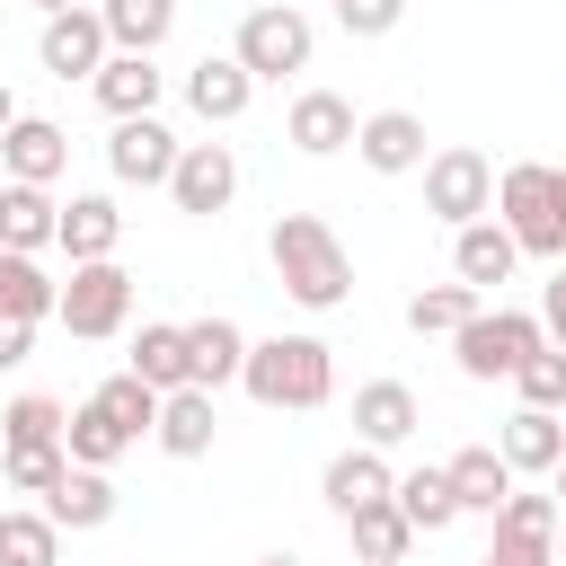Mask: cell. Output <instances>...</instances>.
Here are the masks:
<instances>
[{"label": "cell", "instance_id": "obj_32", "mask_svg": "<svg viewBox=\"0 0 566 566\" xmlns=\"http://www.w3.org/2000/svg\"><path fill=\"white\" fill-rule=\"evenodd\" d=\"M0 566H62V531L44 522V504L35 513L0 504Z\"/></svg>", "mask_w": 566, "mask_h": 566}, {"label": "cell", "instance_id": "obj_7", "mask_svg": "<svg viewBox=\"0 0 566 566\" xmlns=\"http://www.w3.org/2000/svg\"><path fill=\"white\" fill-rule=\"evenodd\" d=\"M495 221L513 230L522 256H566V230H557V212H548V159H513V168L495 177Z\"/></svg>", "mask_w": 566, "mask_h": 566}, {"label": "cell", "instance_id": "obj_19", "mask_svg": "<svg viewBox=\"0 0 566 566\" xmlns=\"http://www.w3.org/2000/svg\"><path fill=\"white\" fill-rule=\"evenodd\" d=\"M212 433H221V407H212V389H168V398H159V424H150V442H159L168 460H203V451H212Z\"/></svg>", "mask_w": 566, "mask_h": 566}, {"label": "cell", "instance_id": "obj_35", "mask_svg": "<svg viewBox=\"0 0 566 566\" xmlns=\"http://www.w3.org/2000/svg\"><path fill=\"white\" fill-rule=\"evenodd\" d=\"M97 407H106V416H115V424H124L133 442H142V433L159 424V389H142L133 371H115V380H97Z\"/></svg>", "mask_w": 566, "mask_h": 566}, {"label": "cell", "instance_id": "obj_45", "mask_svg": "<svg viewBox=\"0 0 566 566\" xmlns=\"http://www.w3.org/2000/svg\"><path fill=\"white\" fill-rule=\"evenodd\" d=\"M9 124H18V97H9V80H0V133H9Z\"/></svg>", "mask_w": 566, "mask_h": 566}, {"label": "cell", "instance_id": "obj_33", "mask_svg": "<svg viewBox=\"0 0 566 566\" xmlns=\"http://www.w3.org/2000/svg\"><path fill=\"white\" fill-rule=\"evenodd\" d=\"M478 310H486V301H478L469 283H433V292H416V301H407V327H416V336H460Z\"/></svg>", "mask_w": 566, "mask_h": 566}, {"label": "cell", "instance_id": "obj_30", "mask_svg": "<svg viewBox=\"0 0 566 566\" xmlns=\"http://www.w3.org/2000/svg\"><path fill=\"white\" fill-rule=\"evenodd\" d=\"M53 301H62V283H53L35 256H9V248H0V318L44 327V318H53Z\"/></svg>", "mask_w": 566, "mask_h": 566}, {"label": "cell", "instance_id": "obj_34", "mask_svg": "<svg viewBox=\"0 0 566 566\" xmlns=\"http://www.w3.org/2000/svg\"><path fill=\"white\" fill-rule=\"evenodd\" d=\"M345 531H354V557H363V566H398V557H407V539H416L398 504H363Z\"/></svg>", "mask_w": 566, "mask_h": 566}, {"label": "cell", "instance_id": "obj_42", "mask_svg": "<svg viewBox=\"0 0 566 566\" xmlns=\"http://www.w3.org/2000/svg\"><path fill=\"white\" fill-rule=\"evenodd\" d=\"M27 345H35V327H27V318H0V371H18Z\"/></svg>", "mask_w": 566, "mask_h": 566}, {"label": "cell", "instance_id": "obj_4", "mask_svg": "<svg viewBox=\"0 0 566 566\" xmlns=\"http://www.w3.org/2000/svg\"><path fill=\"white\" fill-rule=\"evenodd\" d=\"M539 345H548V336H539V318H531V310H478V318L451 336V363H460L469 380H513Z\"/></svg>", "mask_w": 566, "mask_h": 566}, {"label": "cell", "instance_id": "obj_12", "mask_svg": "<svg viewBox=\"0 0 566 566\" xmlns=\"http://www.w3.org/2000/svg\"><path fill=\"white\" fill-rule=\"evenodd\" d=\"M354 106L336 97V88H301L292 97V115H283V142L301 150V159H327V150H354Z\"/></svg>", "mask_w": 566, "mask_h": 566}, {"label": "cell", "instance_id": "obj_24", "mask_svg": "<svg viewBox=\"0 0 566 566\" xmlns=\"http://www.w3.org/2000/svg\"><path fill=\"white\" fill-rule=\"evenodd\" d=\"M248 97H256V80H248L230 53H203V62L186 71V106H195L203 124H239V115H248Z\"/></svg>", "mask_w": 566, "mask_h": 566}, {"label": "cell", "instance_id": "obj_16", "mask_svg": "<svg viewBox=\"0 0 566 566\" xmlns=\"http://www.w3.org/2000/svg\"><path fill=\"white\" fill-rule=\"evenodd\" d=\"M495 460H504L513 478H548V469L566 460V424H557L548 407H513L504 433H495Z\"/></svg>", "mask_w": 566, "mask_h": 566}, {"label": "cell", "instance_id": "obj_8", "mask_svg": "<svg viewBox=\"0 0 566 566\" xmlns=\"http://www.w3.org/2000/svg\"><path fill=\"white\" fill-rule=\"evenodd\" d=\"M230 195H239V159H230V142H186L177 168H168V203L195 212V221H212V212H230Z\"/></svg>", "mask_w": 566, "mask_h": 566}, {"label": "cell", "instance_id": "obj_39", "mask_svg": "<svg viewBox=\"0 0 566 566\" xmlns=\"http://www.w3.org/2000/svg\"><path fill=\"white\" fill-rule=\"evenodd\" d=\"M398 18H407V0H336V27L363 35V44L371 35H398Z\"/></svg>", "mask_w": 566, "mask_h": 566}, {"label": "cell", "instance_id": "obj_49", "mask_svg": "<svg viewBox=\"0 0 566 566\" xmlns=\"http://www.w3.org/2000/svg\"><path fill=\"white\" fill-rule=\"evenodd\" d=\"M557 274H566V256H557Z\"/></svg>", "mask_w": 566, "mask_h": 566}, {"label": "cell", "instance_id": "obj_18", "mask_svg": "<svg viewBox=\"0 0 566 566\" xmlns=\"http://www.w3.org/2000/svg\"><path fill=\"white\" fill-rule=\"evenodd\" d=\"M239 363H248V336H239V318H186V371H195V389H230L239 380Z\"/></svg>", "mask_w": 566, "mask_h": 566}, {"label": "cell", "instance_id": "obj_28", "mask_svg": "<svg viewBox=\"0 0 566 566\" xmlns=\"http://www.w3.org/2000/svg\"><path fill=\"white\" fill-rule=\"evenodd\" d=\"M62 424H71V407L44 398V389H27V398L0 407V451H62Z\"/></svg>", "mask_w": 566, "mask_h": 566}, {"label": "cell", "instance_id": "obj_50", "mask_svg": "<svg viewBox=\"0 0 566 566\" xmlns=\"http://www.w3.org/2000/svg\"><path fill=\"white\" fill-rule=\"evenodd\" d=\"M0 495H9V486H0Z\"/></svg>", "mask_w": 566, "mask_h": 566}, {"label": "cell", "instance_id": "obj_10", "mask_svg": "<svg viewBox=\"0 0 566 566\" xmlns=\"http://www.w3.org/2000/svg\"><path fill=\"white\" fill-rule=\"evenodd\" d=\"M35 53H44V71L53 80H97L106 71V27H97V9H62V18H44V35H35Z\"/></svg>", "mask_w": 566, "mask_h": 566}, {"label": "cell", "instance_id": "obj_48", "mask_svg": "<svg viewBox=\"0 0 566 566\" xmlns=\"http://www.w3.org/2000/svg\"><path fill=\"white\" fill-rule=\"evenodd\" d=\"M557 566H566V513H557Z\"/></svg>", "mask_w": 566, "mask_h": 566}, {"label": "cell", "instance_id": "obj_26", "mask_svg": "<svg viewBox=\"0 0 566 566\" xmlns=\"http://www.w3.org/2000/svg\"><path fill=\"white\" fill-rule=\"evenodd\" d=\"M44 522L53 531H106L115 522V478L106 469H62V486L44 495Z\"/></svg>", "mask_w": 566, "mask_h": 566}, {"label": "cell", "instance_id": "obj_38", "mask_svg": "<svg viewBox=\"0 0 566 566\" xmlns=\"http://www.w3.org/2000/svg\"><path fill=\"white\" fill-rule=\"evenodd\" d=\"M513 389H522V407H548V416H557V407H566V354L539 345V354L513 371Z\"/></svg>", "mask_w": 566, "mask_h": 566}, {"label": "cell", "instance_id": "obj_46", "mask_svg": "<svg viewBox=\"0 0 566 566\" xmlns=\"http://www.w3.org/2000/svg\"><path fill=\"white\" fill-rule=\"evenodd\" d=\"M27 9H44V18H62V9H80V0H27Z\"/></svg>", "mask_w": 566, "mask_h": 566}, {"label": "cell", "instance_id": "obj_29", "mask_svg": "<svg viewBox=\"0 0 566 566\" xmlns=\"http://www.w3.org/2000/svg\"><path fill=\"white\" fill-rule=\"evenodd\" d=\"M62 451H71V469H115L124 451H133V433L88 398V407H71V424H62Z\"/></svg>", "mask_w": 566, "mask_h": 566}, {"label": "cell", "instance_id": "obj_25", "mask_svg": "<svg viewBox=\"0 0 566 566\" xmlns=\"http://www.w3.org/2000/svg\"><path fill=\"white\" fill-rule=\"evenodd\" d=\"M442 478H451V504H460V513H486V522H495V504L513 495V469L495 460V442L451 451V460H442Z\"/></svg>", "mask_w": 566, "mask_h": 566}, {"label": "cell", "instance_id": "obj_3", "mask_svg": "<svg viewBox=\"0 0 566 566\" xmlns=\"http://www.w3.org/2000/svg\"><path fill=\"white\" fill-rule=\"evenodd\" d=\"M310 53H318V27H310L292 0L248 9V18H239V44H230V62H239L248 80H292V71H310Z\"/></svg>", "mask_w": 566, "mask_h": 566}, {"label": "cell", "instance_id": "obj_31", "mask_svg": "<svg viewBox=\"0 0 566 566\" xmlns=\"http://www.w3.org/2000/svg\"><path fill=\"white\" fill-rule=\"evenodd\" d=\"M389 504L407 513V531H451V522H460V504H451V478H442V469H407V478L389 486Z\"/></svg>", "mask_w": 566, "mask_h": 566}, {"label": "cell", "instance_id": "obj_37", "mask_svg": "<svg viewBox=\"0 0 566 566\" xmlns=\"http://www.w3.org/2000/svg\"><path fill=\"white\" fill-rule=\"evenodd\" d=\"M71 469V451H0V486L9 495H53Z\"/></svg>", "mask_w": 566, "mask_h": 566}, {"label": "cell", "instance_id": "obj_22", "mask_svg": "<svg viewBox=\"0 0 566 566\" xmlns=\"http://www.w3.org/2000/svg\"><path fill=\"white\" fill-rule=\"evenodd\" d=\"M389 486H398V469H389L380 451H363V442H354V451H336V460H327V478H318V495H327L345 522H354L363 504H389Z\"/></svg>", "mask_w": 566, "mask_h": 566}, {"label": "cell", "instance_id": "obj_43", "mask_svg": "<svg viewBox=\"0 0 566 566\" xmlns=\"http://www.w3.org/2000/svg\"><path fill=\"white\" fill-rule=\"evenodd\" d=\"M548 212H557V230H566V168H548Z\"/></svg>", "mask_w": 566, "mask_h": 566}, {"label": "cell", "instance_id": "obj_11", "mask_svg": "<svg viewBox=\"0 0 566 566\" xmlns=\"http://www.w3.org/2000/svg\"><path fill=\"white\" fill-rule=\"evenodd\" d=\"M177 150H186V142H177L159 115H133V124H115V142H106V168H115V186H168Z\"/></svg>", "mask_w": 566, "mask_h": 566}, {"label": "cell", "instance_id": "obj_36", "mask_svg": "<svg viewBox=\"0 0 566 566\" xmlns=\"http://www.w3.org/2000/svg\"><path fill=\"white\" fill-rule=\"evenodd\" d=\"M495 539H557V495L513 486V495L495 504Z\"/></svg>", "mask_w": 566, "mask_h": 566}, {"label": "cell", "instance_id": "obj_20", "mask_svg": "<svg viewBox=\"0 0 566 566\" xmlns=\"http://www.w3.org/2000/svg\"><path fill=\"white\" fill-rule=\"evenodd\" d=\"M88 88H97V106H106L115 124H133V115H159V88H168V80H159L150 53H106V71H97Z\"/></svg>", "mask_w": 566, "mask_h": 566}, {"label": "cell", "instance_id": "obj_15", "mask_svg": "<svg viewBox=\"0 0 566 566\" xmlns=\"http://www.w3.org/2000/svg\"><path fill=\"white\" fill-rule=\"evenodd\" d=\"M416 424H424V407H416L407 380H363V389H354V442H363V451H398Z\"/></svg>", "mask_w": 566, "mask_h": 566}, {"label": "cell", "instance_id": "obj_2", "mask_svg": "<svg viewBox=\"0 0 566 566\" xmlns=\"http://www.w3.org/2000/svg\"><path fill=\"white\" fill-rule=\"evenodd\" d=\"M239 389L256 398V407H327L336 398V354H327V336H265V345H248V363H239Z\"/></svg>", "mask_w": 566, "mask_h": 566}, {"label": "cell", "instance_id": "obj_1", "mask_svg": "<svg viewBox=\"0 0 566 566\" xmlns=\"http://www.w3.org/2000/svg\"><path fill=\"white\" fill-rule=\"evenodd\" d=\"M265 256H274V283L301 310H345L354 301V256H345V239L318 212H283L274 239H265Z\"/></svg>", "mask_w": 566, "mask_h": 566}, {"label": "cell", "instance_id": "obj_40", "mask_svg": "<svg viewBox=\"0 0 566 566\" xmlns=\"http://www.w3.org/2000/svg\"><path fill=\"white\" fill-rule=\"evenodd\" d=\"M478 566H557V539H495Z\"/></svg>", "mask_w": 566, "mask_h": 566}, {"label": "cell", "instance_id": "obj_44", "mask_svg": "<svg viewBox=\"0 0 566 566\" xmlns=\"http://www.w3.org/2000/svg\"><path fill=\"white\" fill-rule=\"evenodd\" d=\"M548 495H557V513H566V460H557V469H548Z\"/></svg>", "mask_w": 566, "mask_h": 566}, {"label": "cell", "instance_id": "obj_14", "mask_svg": "<svg viewBox=\"0 0 566 566\" xmlns=\"http://www.w3.org/2000/svg\"><path fill=\"white\" fill-rule=\"evenodd\" d=\"M513 265H522V248H513V230L486 212V221H469V230H451V274L486 301L495 283H513Z\"/></svg>", "mask_w": 566, "mask_h": 566}, {"label": "cell", "instance_id": "obj_6", "mask_svg": "<svg viewBox=\"0 0 566 566\" xmlns=\"http://www.w3.org/2000/svg\"><path fill=\"white\" fill-rule=\"evenodd\" d=\"M424 212L451 221V230L486 221V212H495V168H486V150H469V142L433 150V159H424Z\"/></svg>", "mask_w": 566, "mask_h": 566}, {"label": "cell", "instance_id": "obj_41", "mask_svg": "<svg viewBox=\"0 0 566 566\" xmlns=\"http://www.w3.org/2000/svg\"><path fill=\"white\" fill-rule=\"evenodd\" d=\"M539 336L566 354V274H557V283H548V301H539Z\"/></svg>", "mask_w": 566, "mask_h": 566}, {"label": "cell", "instance_id": "obj_23", "mask_svg": "<svg viewBox=\"0 0 566 566\" xmlns=\"http://www.w3.org/2000/svg\"><path fill=\"white\" fill-rule=\"evenodd\" d=\"M53 221H62V203H53V186H0V248L9 256H44L53 248Z\"/></svg>", "mask_w": 566, "mask_h": 566}, {"label": "cell", "instance_id": "obj_17", "mask_svg": "<svg viewBox=\"0 0 566 566\" xmlns=\"http://www.w3.org/2000/svg\"><path fill=\"white\" fill-rule=\"evenodd\" d=\"M115 239H124V212H115V195H71V203H62V221H53V248H62L71 265H97V256H115Z\"/></svg>", "mask_w": 566, "mask_h": 566}, {"label": "cell", "instance_id": "obj_13", "mask_svg": "<svg viewBox=\"0 0 566 566\" xmlns=\"http://www.w3.org/2000/svg\"><path fill=\"white\" fill-rule=\"evenodd\" d=\"M0 168H9L18 186H53V177L71 168V133H62L53 115H18V124L0 133Z\"/></svg>", "mask_w": 566, "mask_h": 566}, {"label": "cell", "instance_id": "obj_21", "mask_svg": "<svg viewBox=\"0 0 566 566\" xmlns=\"http://www.w3.org/2000/svg\"><path fill=\"white\" fill-rule=\"evenodd\" d=\"M124 371H133L142 389H159V398H168V389H195V371H186V327H177V318H142Z\"/></svg>", "mask_w": 566, "mask_h": 566}, {"label": "cell", "instance_id": "obj_27", "mask_svg": "<svg viewBox=\"0 0 566 566\" xmlns=\"http://www.w3.org/2000/svg\"><path fill=\"white\" fill-rule=\"evenodd\" d=\"M97 27L115 53H159L177 35V0H97Z\"/></svg>", "mask_w": 566, "mask_h": 566}, {"label": "cell", "instance_id": "obj_47", "mask_svg": "<svg viewBox=\"0 0 566 566\" xmlns=\"http://www.w3.org/2000/svg\"><path fill=\"white\" fill-rule=\"evenodd\" d=\"M256 566H301V557H283V548H274V557H256Z\"/></svg>", "mask_w": 566, "mask_h": 566}, {"label": "cell", "instance_id": "obj_5", "mask_svg": "<svg viewBox=\"0 0 566 566\" xmlns=\"http://www.w3.org/2000/svg\"><path fill=\"white\" fill-rule=\"evenodd\" d=\"M53 318L71 327V336H124V318H133V274L115 265V256H97V265H71L62 274V301H53Z\"/></svg>", "mask_w": 566, "mask_h": 566}, {"label": "cell", "instance_id": "obj_9", "mask_svg": "<svg viewBox=\"0 0 566 566\" xmlns=\"http://www.w3.org/2000/svg\"><path fill=\"white\" fill-rule=\"evenodd\" d=\"M354 159H363L371 177H407V168H424V159H433V150H424V115H407V106L363 115V124H354Z\"/></svg>", "mask_w": 566, "mask_h": 566}]
</instances>
